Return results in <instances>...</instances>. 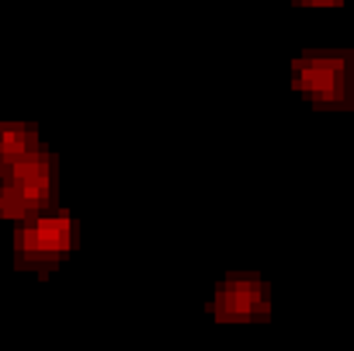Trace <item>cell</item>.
<instances>
[{
    "label": "cell",
    "mask_w": 354,
    "mask_h": 351,
    "mask_svg": "<svg viewBox=\"0 0 354 351\" xmlns=\"http://www.w3.org/2000/svg\"><path fill=\"white\" fill-rule=\"evenodd\" d=\"M70 237H73V226L66 216H56V219H39L32 226L21 230L18 237V247L25 254H59L70 247Z\"/></svg>",
    "instance_id": "1"
},
{
    "label": "cell",
    "mask_w": 354,
    "mask_h": 351,
    "mask_svg": "<svg viewBox=\"0 0 354 351\" xmlns=\"http://www.w3.org/2000/svg\"><path fill=\"white\" fill-rule=\"evenodd\" d=\"M49 185H53L49 163L39 160L35 153H28V156H21V160H11V188L28 202V209L39 206V202L49 195Z\"/></svg>",
    "instance_id": "2"
},
{
    "label": "cell",
    "mask_w": 354,
    "mask_h": 351,
    "mask_svg": "<svg viewBox=\"0 0 354 351\" xmlns=\"http://www.w3.org/2000/svg\"><path fill=\"white\" fill-rule=\"evenodd\" d=\"M340 80V63L333 60H306L295 70V84L309 94H333Z\"/></svg>",
    "instance_id": "3"
},
{
    "label": "cell",
    "mask_w": 354,
    "mask_h": 351,
    "mask_svg": "<svg viewBox=\"0 0 354 351\" xmlns=\"http://www.w3.org/2000/svg\"><path fill=\"white\" fill-rule=\"evenodd\" d=\"M216 309L223 316H247L254 309H261V285L257 282H233L219 292Z\"/></svg>",
    "instance_id": "4"
},
{
    "label": "cell",
    "mask_w": 354,
    "mask_h": 351,
    "mask_svg": "<svg viewBox=\"0 0 354 351\" xmlns=\"http://www.w3.org/2000/svg\"><path fill=\"white\" fill-rule=\"evenodd\" d=\"M35 146L32 132H21V129H0V160H21L28 156Z\"/></svg>",
    "instance_id": "5"
},
{
    "label": "cell",
    "mask_w": 354,
    "mask_h": 351,
    "mask_svg": "<svg viewBox=\"0 0 354 351\" xmlns=\"http://www.w3.org/2000/svg\"><path fill=\"white\" fill-rule=\"evenodd\" d=\"M28 213V202L8 185V188H0V216H25Z\"/></svg>",
    "instance_id": "6"
}]
</instances>
